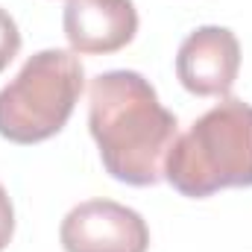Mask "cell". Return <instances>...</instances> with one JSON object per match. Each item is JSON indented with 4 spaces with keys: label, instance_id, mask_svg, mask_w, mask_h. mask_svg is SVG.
I'll list each match as a JSON object with an SVG mask.
<instances>
[{
    "label": "cell",
    "instance_id": "obj_1",
    "mask_svg": "<svg viewBox=\"0 0 252 252\" xmlns=\"http://www.w3.org/2000/svg\"><path fill=\"white\" fill-rule=\"evenodd\" d=\"M88 129L106 173L124 185L150 188L164 179V158L179 121L138 70H106L88 85Z\"/></svg>",
    "mask_w": 252,
    "mask_h": 252
},
{
    "label": "cell",
    "instance_id": "obj_2",
    "mask_svg": "<svg viewBox=\"0 0 252 252\" xmlns=\"http://www.w3.org/2000/svg\"><path fill=\"white\" fill-rule=\"evenodd\" d=\"M164 179L190 199H205L223 188H252V106L226 97L185 135H176Z\"/></svg>",
    "mask_w": 252,
    "mask_h": 252
},
{
    "label": "cell",
    "instance_id": "obj_3",
    "mask_svg": "<svg viewBox=\"0 0 252 252\" xmlns=\"http://www.w3.org/2000/svg\"><path fill=\"white\" fill-rule=\"evenodd\" d=\"M85 70L73 50H38L0 91V135L12 144H41L62 132L79 94Z\"/></svg>",
    "mask_w": 252,
    "mask_h": 252
},
{
    "label": "cell",
    "instance_id": "obj_4",
    "mask_svg": "<svg viewBox=\"0 0 252 252\" xmlns=\"http://www.w3.org/2000/svg\"><path fill=\"white\" fill-rule=\"evenodd\" d=\"M59 241L64 252H147V220L115 199H88L73 205L62 220Z\"/></svg>",
    "mask_w": 252,
    "mask_h": 252
},
{
    "label": "cell",
    "instance_id": "obj_5",
    "mask_svg": "<svg viewBox=\"0 0 252 252\" xmlns=\"http://www.w3.org/2000/svg\"><path fill=\"white\" fill-rule=\"evenodd\" d=\"M241 70V41L226 27H196L179 44L176 76L196 97H226Z\"/></svg>",
    "mask_w": 252,
    "mask_h": 252
},
{
    "label": "cell",
    "instance_id": "obj_6",
    "mask_svg": "<svg viewBox=\"0 0 252 252\" xmlns=\"http://www.w3.org/2000/svg\"><path fill=\"white\" fill-rule=\"evenodd\" d=\"M62 27L73 53L109 56L135 38L138 12L132 0H67Z\"/></svg>",
    "mask_w": 252,
    "mask_h": 252
},
{
    "label": "cell",
    "instance_id": "obj_7",
    "mask_svg": "<svg viewBox=\"0 0 252 252\" xmlns=\"http://www.w3.org/2000/svg\"><path fill=\"white\" fill-rule=\"evenodd\" d=\"M18 50H21V32H18V24H15V18L6 12V9H0V73L9 67V62L18 56Z\"/></svg>",
    "mask_w": 252,
    "mask_h": 252
},
{
    "label": "cell",
    "instance_id": "obj_8",
    "mask_svg": "<svg viewBox=\"0 0 252 252\" xmlns=\"http://www.w3.org/2000/svg\"><path fill=\"white\" fill-rule=\"evenodd\" d=\"M12 235H15V208L6 188L0 185V252L12 244Z\"/></svg>",
    "mask_w": 252,
    "mask_h": 252
}]
</instances>
